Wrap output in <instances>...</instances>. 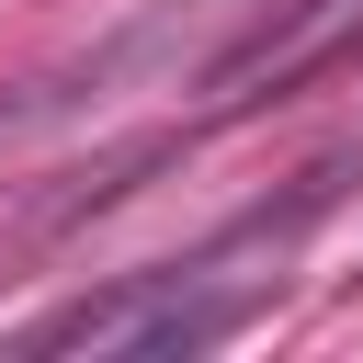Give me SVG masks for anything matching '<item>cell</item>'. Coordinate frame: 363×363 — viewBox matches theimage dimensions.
Wrapping results in <instances>:
<instances>
[{
  "mask_svg": "<svg viewBox=\"0 0 363 363\" xmlns=\"http://www.w3.org/2000/svg\"><path fill=\"white\" fill-rule=\"evenodd\" d=\"M352 159H318L284 204H250L238 227H216L193 261H147L79 306H57L45 329H23V352H125V363H170V352H216L227 329H250V306L272 295V261L340 204Z\"/></svg>",
  "mask_w": 363,
  "mask_h": 363,
  "instance_id": "cell-1",
  "label": "cell"
},
{
  "mask_svg": "<svg viewBox=\"0 0 363 363\" xmlns=\"http://www.w3.org/2000/svg\"><path fill=\"white\" fill-rule=\"evenodd\" d=\"M227 11H250V0H147V11H136V23H113L91 57H68V68L23 79V91L0 102V147H11V136H34V125H68V113H91V102H102V91H125V79L193 68V57H204V34H216Z\"/></svg>",
  "mask_w": 363,
  "mask_h": 363,
  "instance_id": "cell-2",
  "label": "cell"
},
{
  "mask_svg": "<svg viewBox=\"0 0 363 363\" xmlns=\"http://www.w3.org/2000/svg\"><path fill=\"white\" fill-rule=\"evenodd\" d=\"M340 57H363V0H261V23L204 68V125H238L261 102H295Z\"/></svg>",
  "mask_w": 363,
  "mask_h": 363,
  "instance_id": "cell-3",
  "label": "cell"
}]
</instances>
